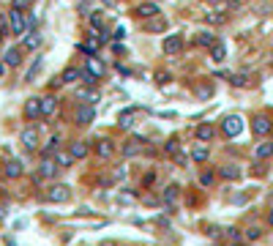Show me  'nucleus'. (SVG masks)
Instances as JSON below:
<instances>
[{"label":"nucleus","mask_w":273,"mask_h":246,"mask_svg":"<svg viewBox=\"0 0 273 246\" xmlns=\"http://www.w3.org/2000/svg\"><path fill=\"white\" fill-rule=\"evenodd\" d=\"M9 33L11 36H25V33H28V14H25V11H19V9H11L9 14Z\"/></svg>","instance_id":"obj_1"},{"label":"nucleus","mask_w":273,"mask_h":246,"mask_svg":"<svg viewBox=\"0 0 273 246\" xmlns=\"http://www.w3.org/2000/svg\"><path fill=\"white\" fill-rule=\"evenodd\" d=\"M243 131V118L241 115H227L222 121V134L224 137H238Z\"/></svg>","instance_id":"obj_2"},{"label":"nucleus","mask_w":273,"mask_h":246,"mask_svg":"<svg viewBox=\"0 0 273 246\" xmlns=\"http://www.w3.org/2000/svg\"><path fill=\"white\" fill-rule=\"evenodd\" d=\"M58 170H61V167H58L55 156H46V154H44V159L38 162L36 175H38V178H55V175H58Z\"/></svg>","instance_id":"obj_3"},{"label":"nucleus","mask_w":273,"mask_h":246,"mask_svg":"<svg viewBox=\"0 0 273 246\" xmlns=\"http://www.w3.org/2000/svg\"><path fill=\"white\" fill-rule=\"evenodd\" d=\"M251 131H254L257 137H268L273 131V121L268 115H254L251 118Z\"/></svg>","instance_id":"obj_4"},{"label":"nucleus","mask_w":273,"mask_h":246,"mask_svg":"<svg viewBox=\"0 0 273 246\" xmlns=\"http://www.w3.org/2000/svg\"><path fill=\"white\" fill-rule=\"evenodd\" d=\"M161 50H164V55H181V52H183V36H178V33L164 36Z\"/></svg>","instance_id":"obj_5"},{"label":"nucleus","mask_w":273,"mask_h":246,"mask_svg":"<svg viewBox=\"0 0 273 246\" xmlns=\"http://www.w3.org/2000/svg\"><path fill=\"white\" fill-rule=\"evenodd\" d=\"M19 139H22V145H25L28 151H36L38 145H41V137H38V126H28V129H22Z\"/></svg>","instance_id":"obj_6"},{"label":"nucleus","mask_w":273,"mask_h":246,"mask_svg":"<svg viewBox=\"0 0 273 246\" xmlns=\"http://www.w3.org/2000/svg\"><path fill=\"white\" fill-rule=\"evenodd\" d=\"M41 41H44V36L38 33V28H30V30L22 36V50H28V52H36L38 46H41Z\"/></svg>","instance_id":"obj_7"},{"label":"nucleus","mask_w":273,"mask_h":246,"mask_svg":"<svg viewBox=\"0 0 273 246\" xmlns=\"http://www.w3.org/2000/svg\"><path fill=\"white\" fill-rule=\"evenodd\" d=\"M85 71H88V74L98 82V79H104V74H106V66H104L101 61H98L96 55H90L88 61H85Z\"/></svg>","instance_id":"obj_8"},{"label":"nucleus","mask_w":273,"mask_h":246,"mask_svg":"<svg viewBox=\"0 0 273 246\" xmlns=\"http://www.w3.org/2000/svg\"><path fill=\"white\" fill-rule=\"evenodd\" d=\"M46 200H49V203H69V200H71V189H69L66 183L52 186V189L46 191Z\"/></svg>","instance_id":"obj_9"},{"label":"nucleus","mask_w":273,"mask_h":246,"mask_svg":"<svg viewBox=\"0 0 273 246\" xmlns=\"http://www.w3.org/2000/svg\"><path fill=\"white\" fill-rule=\"evenodd\" d=\"M22 172H25V167H22L19 159H9V162L3 164V178H9V181H17Z\"/></svg>","instance_id":"obj_10"},{"label":"nucleus","mask_w":273,"mask_h":246,"mask_svg":"<svg viewBox=\"0 0 273 246\" xmlns=\"http://www.w3.org/2000/svg\"><path fill=\"white\" fill-rule=\"evenodd\" d=\"M22 46H9V50L3 52V63L9 66V69H17L19 63H22Z\"/></svg>","instance_id":"obj_11"},{"label":"nucleus","mask_w":273,"mask_h":246,"mask_svg":"<svg viewBox=\"0 0 273 246\" xmlns=\"http://www.w3.org/2000/svg\"><path fill=\"white\" fill-rule=\"evenodd\" d=\"M25 118H28V121H38V118H41V99H28V102H25Z\"/></svg>","instance_id":"obj_12"},{"label":"nucleus","mask_w":273,"mask_h":246,"mask_svg":"<svg viewBox=\"0 0 273 246\" xmlns=\"http://www.w3.org/2000/svg\"><path fill=\"white\" fill-rule=\"evenodd\" d=\"M93 118H96V110H93V104H82V107L77 110V126H90Z\"/></svg>","instance_id":"obj_13"},{"label":"nucleus","mask_w":273,"mask_h":246,"mask_svg":"<svg viewBox=\"0 0 273 246\" xmlns=\"http://www.w3.org/2000/svg\"><path fill=\"white\" fill-rule=\"evenodd\" d=\"M101 44H104V41H101V36H88L82 44H79V50H82L85 55L90 58V55H96V52L101 50Z\"/></svg>","instance_id":"obj_14"},{"label":"nucleus","mask_w":273,"mask_h":246,"mask_svg":"<svg viewBox=\"0 0 273 246\" xmlns=\"http://www.w3.org/2000/svg\"><path fill=\"white\" fill-rule=\"evenodd\" d=\"M121 154H123L126 159L139 156V154H142V139H129V142H123V145H121Z\"/></svg>","instance_id":"obj_15"},{"label":"nucleus","mask_w":273,"mask_h":246,"mask_svg":"<svg viewBox=\"0 0 273 246\" xmlns=\"http://www.w3.org/2000/svg\"><path fill=\"white\" fill-rule=\"evenodd\" d=\"M194 134H197L199 142H210V139L216 137V129H213V123H199L194 129Z\"/></svg>","instance_id":"obj_16"},{"label":"nucleus","mask_w":273,"mask_h":246,"mask_svg":"<svg viewBox=\"0 0 273 246\" xmlns=\"http://www.w3.org/2000/svg\"><path fill=\"white\" fill-rule=\"evenodd\" d=\"M55 112H58V99L49 93V96L41 99V118H52Z\"/></svg>","instance_id":"obj_17"},{"label":"nucleus","mask_w":273,"mask_h":246,"mask_svg":"<svg viewBox=\"0 0 273 246\" xmlns=\"http://www.w3.org/2000/svg\"><path fill=\"white\" fill-rule=\"evenodd\" d=\"M96 154L101 159H112V154H115V145H112V139H96Z\"/></svg>","instance_id":"obj_18"},{"label":"nucleus","mask_w":273,"mask_h":246,"mask_svg":"<svg viewBox=\"0 0 273 246\" xmlns=\"http://www.w3.org/2000/svg\"><path fill=\"white\" fill-rule=\"evenodd\" d=\"M69 154L74 156V162H77V159H85V156L90 154V145H88V142H82V139H77V142H71V145H69Z\"/></svg>","instance_id":"obj_19"},{"label":"nucleus","mask_w":273,"mask_h":246,"mask_svg":"<svg viewBox=\"0 0 273 246\" xmlns=\"http://www.w3.org/2000/svg\"><path fill=\"white\" fill-rule=\"evenodd\" d=\"M161 11H158V6L156 3H142V6H137V17H142V19H156Z\"/></svg>","instance_id":"obj_20"},{"label":"nucleus","mask_w":273,"mask_h":246,"mask_svg":"<svg viewBox=\"0 0 273 246\" xmlns=\"http://www.w3.org/2000/svg\"><path fill=\"white\" fill-rule=\"evenodd\" d=\"M219 175H222L224 181H238V178H241V167H238V164H224V167L219 170Z\"/></svg>","instance_id":"obj_21"},{"label":"nucleus","mask_w":273,"mask_h":246,"mask_svg":"<svg viewBox=\"0 0 273 246\" xmlns=\"http://www.w3.org/2000/svg\"><path fill=\"white\" fill-rule=\"evenodd\" d=\"M216 41H219V38L213 36L210 30H199L197 36H194V44H199V46H208V50H210V46L216 44Z\"/></svg>","instance_id":"obj_22"},{"label":"nucleus","mask_w":273,"mask_h":246,"mask_svg":"<svg viewBox=\"0 0 273 246\" xmlns=\"http://www.w3.org/2000/svg\"><path fill=\"white\" fill-rule=\"evenodd\" d=\"M178 194H181V189H178V183H170V186H164V191H161V203L172 205V203L178 200Z\"/></svg>","instance_id":"obj_23"},{"label":"nucleus","mask_w":273,"mask_h":246,"mask_svg":"<svg viewBox=\"0 0 273 246\" xmlns=\"http://www.w3.org/2000/svg\"><path fill=\"white\" fill-rule=\"evenodd\" d=\"M77 79H82V69H77V66H69V69L61 74V82H66V85L77 82Z\"/></svg>","instance_id":"obj_24"},{"label":"nucleus","mask_w":273,"mask_h":246,"mask_svg":"<svg viewBox=\"0 0 273 246\" xmlns=\"http://www.w3.org/2000/svg\"><path fill=\"white\" fill-rule=\"evenodd\" d=\"M208 156H210V148H208V145H197V148H191V162L202 164V162H208Z\"/></svg>","instance_id":"obj_25"},{"label":"nucleus","mask_w":273,"mask_h":246,"mask_svg":"<svg viewBox=\"0 0 273 246\" xmlns=\"http://www.w3.org/2000/svg\"><path fill=\"white\" fill-rule=\"evenodd\" d=\"M52 156H55V162H58V167H61V170H66V167L74 164V156H71L69 151H55Z\"/></svg>","instance_id":"obj_26"},{"label":"nucleus","mask_w":273,"mask_h":246,"mask_svg":"<svg viewBox=\"0 0 273 246\" xmlns=\"http://www.w3.org/2000/svg\"><path fill=\"white\" fill-rule=\"evenodd\" d=\"M254 156H257V159H270V156H273V142H270V139H265V142L257 145V148H254Z\"/></svg>","instance_id":"obj_27"},{"label":"nucleus","mask_w":273,"mask_h":246,"mask_svg":"<svg viewBox=\"0 0 273 246\" xmlns=\"http://www.w3.org/2000/svg\"><path fill=\"white\" fill-rule=\"evenodd\" d=\"M134 118H137V110H126V112H121V118H118V126H121V129H131Z\"/></svg>","instance_id":"obj_28"},{"label":"nucleus","mask_w":273,"mask_h":246,"mask_svg":"<svg viewBox=\"0 0 273 246\" xmlns=\"http://www.w3.org/2000/svg\"><path fill=\"white\" fill-rule=\"evenodd\" d=\"M210 58H213L216 63H222L224 58H227V46H224V41H216V44L210 46Z\"/></svg>","instance_id":"obj_29"},{"label":"nucleus","mask_w":273,"mask_h":246,"mask_svg":"<svg viewBox=\"0 0 273 246\" xmlns=\"http://www.w3.org/2000/svg\"><path fill=\"white\" fill-rule=\"evenodd\" d=\"M79 102H85V104H96L98 102V93L93 90V88H79Z\"/></svg>","instance_id":"obj_30"},{"label":"nucleus","mask_w":273,"mask_h":246,"mask_svg":"<svg viewBox=\"0 0 273 246\" xmlns=\"http://www.w3.org/2000/svg\"><path fill=\"white\" fill-rule=\"evenodd\" d=\"M55 151H61V134H52L49 139H46V145H44V154L46 156H52Z\"/></svg>","instance_id":"obj_31"},{"label":"nucleus","mask_w":273,"mask_h":246,"mask_svg":"<svg viewBox=\"0 0 273 246\" xmlns=\"http://www.w3.org/2000/svg\"><path fill=\"white\" fill-rule=\"evenodd\" d=\"M90 25H93L96 30L104 33V17H101V11H93V14H90Z\"/></svg>","instance_id":"obj_32"},{"label":"nucleus","mask_w":273,"mask_h":246,"mask_svg":"<svg viewBox=\"0 0 273 246\" xmlns=\"http://www.w3.org/2000/svg\"><path fill=\"white\" fill-rule=\"evenodd\" d=\"M36 0H11V9H19V11H28Z\"/></svg>","instance_id":"obj_33"},{"label":"nucleus","mask_w":273,"mask_h":246,"mask_svg":"<svg viewBox=\"0 0 273 246\" xmlns=\"http://www.w3.org/2000/svg\"><path fill=\"white\" fill-rule=\"evenodd\" d=\"M208 22L210 25H224V22H227V17H224L222 11H213V14H208Z\"/></svg>","instance_id":"obj_34"},{"label":"nucleus","mask_w":273,"mask_h":246,"mask_svg":"<svg viewBox=\"0 0 273 246\" xmlns=\"http://www.w3.org/2000/svg\"><path fill=\"white\" fill-rule=\"evenodd\" d=\"M38 69H41V58H38V61L30 66V71H28V77H25V82H33V77L38 74Z\"/></svg>","instance_id":"obj_35"},{"label":"nucleus","mask_w":273,"mask_h":246,"mask_svg":"<svg viewBox=\"0 0 273 246\" xmlns=\"http://www.w3.org/2000/svg\"><path fill=\"white\" fill-rule=\"evenodd\" d=\"M246 238H249V241H259V238H262V230H259V227H249V230H246Z\"/></svg>","instance_id":"obj_36"},{"label":"nucleus","mask_w":273,"mask_h":246,"mask_svg":"<svg viewBox=\"0 0 273 246\" xmlns=\"http://www.w3.org/2000/svg\"><path fill=\"white\" fill-rule=\"evenodd\" d=\"M148 30L161 33V30H164V22H161V19H153V22H148Z\"/></svg>","instance_id":"obj_37"},{"label":"nucleus","mask_w":273,"mask_h":246,"mask_svg":"<svg viewBox=\"0 0 273 246\" xmlns=\"http://www.w3.org/2000/svg\"><path fill=\"white\" fill-rule=\"evenodd\" d=\"M164 151H167L170 156H178V142L172 139V142H167V145H164Z\"/></svg>","instance_id":"obj_38"},{"label":"nucleus","mask_w":273,"mask_h":246,"mask_svg":"<svg viewBox=\"0 0 273 246\" xmlns=\"http://www.w3.org/2000/svg\"><path fill=\"white\" fill-rule=\"evenodd\" d=\"M199 181H202V186H210L213 181H216V175H213V172H202V178H199Z\"/></svg>","instance_id":"obj_39"},{"label":"nucleus","mask_w":273,"mask_h":246,"mask_svg":"<svg viewBox=\"0 0 273 246\" xmlns=\"http://www.w3.org/2000/svg\"><path fill=\"white\" fill-rule=\"evenodd\" d=\"M230 82L241 88V85H246V74H232V79H230Z\"/></svg>","instance_id":"obj_40"},{"label":"nucleus","mask_w":273,"mask_h":246,"mask_svg":"<svg viewBox=\"0 0 273 246\" xmlns=\"http://www.w3.org/2000/svg\"><path fill=\"white\" fill-rule=\"evenodd\" d=\"M210 93H213V88H210V85H202V88H199V96H202V99H208Z\"/></svg>","instance_id":"obj_41"},{"label":"nucleus","mask_w":273,"mask_h":246,"mask_svg":"<svg viewBox=\"0 0 273 246\" xmlns=\"http://www.w3.org/2000/svg\"><path fill=\"white\" fill-rule=\"evenodd\" d=\"M227 235L232 238V241H238V238H241V230H235V227H230V230H227Z\"/></svg>","instance_id":"obj_42"},{"label":"nucleus","mask_w":273,"mask_h":246,"mask_svg":"<svg viewBox=\"0 0 273 246\" xmlns=\"http://www.w3.org/2000/svg\"><path fill=\"white\" fill-rule=\"evenodd\" d=\"M115 38H118V41H123V38H126V28H115Z\"/></svg>","instance_id":"obj_43"},{"label":"nucleus","mask_w":273,"mask_h":246,"mask_svg":"<svg viewBox=\"0 0 273 246\" xmlns=\"http://www.w3.org/2000/svg\"><path fill=\"white\" fill-rule=\"evenodd\" d=\"M98 246H118V243L112 241V238H106V241H101V243H98Z\"/></svg>","instance_id":"obj_44"},{"label":"nucleus","mask_w":273,"mask_h":246,"mask_svg":"<svg viewBox=\"0 0 273 246\" xmlns=\"http://www.w3.org/2000/svg\"><path fill=\"white\" fill-rule=\"evenodd\" d=\"M6 69H9V66H6L3 61H0V77H3V74H6Z\"/></svg>","instance_id":"obj_45"},{"label":"nucleus","mask_w":273,"mask_h":246,"mask_svg":"<svg viewBox=\"0 0 273 246\" xmlns=\"http://www.w3.org/2000/svg\"><path fill=\"white\" fill-rule=\"evenodd\" d=\"M268 224H270V227H273V208L268 211Z\"/></svg>","instance_id":"obj_46"},{"label":"nucleus","mask_w":273,"mask_h":246,"mask_svg":"<svg viewBox=\"0 0 273 246\" xmlns=\"http://www.w3.org/2000/svg\"><path fill=\"white\" fill-rule=\"evenodd\" d=\"M0 219H3V208H0Z\"/></svg>","instance_id":"obj_47"},{"label":"nucleus","mask_w":273,"mask_h":246,"mask_svg":"<svg viewBox=\"0 0 273 246\" xmlns=\"http://www.w3.org/2000/svg\"><path fill=\"white\" fill-rule=\"evenodd\" d=\"M0 41H3V33H0Z\"/></svg>","instance_id":"obj_48"},{"label":"nucleus","mask_w":273,"mask_h":246,"mask_svg":"<svg viewBox=\"0 0 273 246\" xmlns=\"http://www.w3.org/2000/svg\"><path fill=\"white\" fill-rule=\"evenodd\" d=\"M0 175H3V167H0Z\"/></svg>","instance_id":"obj_49"}]
</instances>
